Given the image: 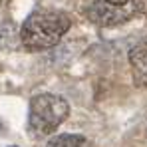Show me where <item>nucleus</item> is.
I'll use <instances>...</instances> for the list:
<instances>
[{
    "mask_svg": "<svg viewBox=\"0 0 147 147\" xmlns=\"http://www.w3.org/2000/svg\"><path fill=\"white\" fill-rule=\"evenodd\" d=\"M12 147H16V145H12Z\"/></svg>",
    "mask_w": 147,
    "mask_h": 147,
    "instance_id": "7",
    "label": "nucleus"
},
{
    "mask_svg": "<svg viewBox=\"0 0 147 147\" xmlns=\"http://www.w3.org/2000/svg\"><path fill=\"white\" fill-rule=\"evenodd\" d=\"M129 66L137 88H147V38L139 40L129 50Z\"/></svg>",
    "mask_w": 147,
    "mask_h": 147,
    "instance_id": "4",
    "label": "nucleus"
},
{
    "mask_svg": "<svg viewBox=\"0 0 147 147\" xmlns=\"http://www.w3.org/2000/svg\"><path fill=\"white\" fill-rule=\"evenodd\" d=\"M72 20L68 14L58 10H38L30 14L22 24L20 40L26 50L40 52V50L54 48L64 34L70 30Z\"/></svg>",
    "mask_w": 147,
    "mask_h": 147,
    "instance_id": "1",
    "label": "nucleus"
},
{
    "mask_svg": "<svg viewBox=\"0 0 147 147\" xmlns=\"http://www.w3.org/2000/svg\"><path fill=\"white\" fill-rule=\"evenodd\" d=\"M137 12H141V2H137V0H131L123 6L109 4L105 0H98L86 10V16L98 26H119L127 20H131Z\"/></svg>",
    "mask_w": 147,
    "mask_h": 147,
    "instance_id": "3",
    "label": "nucleus"
},
{
    "mask_svg": "<svg viewBox=\"0 0 147 147\" xmlns=\"http://www.w3.org/2000/svg\"><path fill=\"white\" fill-rule=\"evenodd\" d=\"M46 147H94L84 135H74V133H64L56 135L48 141Z\"/></svg>",
    "mask_w": 147,
    "mask_h": 147,
    "instance_id": "5",
    "label": "nucleus"
},
{
    "mask_svg": "<svg viewBox=\"0 0 147 147\" xmlns=\"http://www.w3.org/2000/svg\"><path fill=\"white\" fill-rule=\"evenodd\" d=\"M105 2L115 4V6H123V4H127V2H131V0H105Z\"/></svg>",
    "mask_w": 147,
    "mask_h": 147,
    "instance_id": "6",
    "label": "nucleus"
},
{
    "mask_svg": "<svg viewBox=\"0 0 147 147\" xmlns=\"http://www.w3.org/2000/svg\"><path fill=\"white\" fill-rule=\"evenodd\" d=\"M68 115L70 105L62 96L40 94L30 101V127L40 135H48L56 131Z\"/></svg>",
    "mask_w": 147,
    "mask_h": 147,
    "instance_id": "2",
    "label": "nucleus"
}]
</instances>
